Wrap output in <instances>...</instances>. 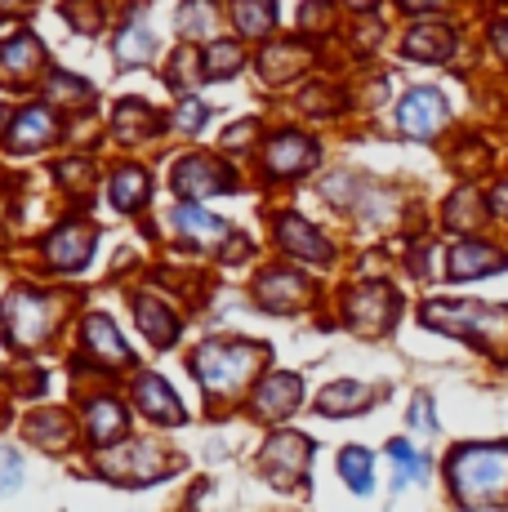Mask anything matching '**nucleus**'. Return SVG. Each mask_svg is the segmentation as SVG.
Returning a JSON list of instances; mask_svg holds the SVG:
<instances>
[{
	"label": "nucleus",
	"instance_id": "dca6fc26",
	"mask_svg": "<svg viewBox=\"0 0 508 512\" xmlns=\"http://www.w3.org/2000/svg\"><path fill=\"white\" fill-rule=\"evenodd\" d=\"M406 58H419V63H442V58L455 54V32L446 23H419L406 32Z\"/></svg>",
	"mask_w": 508,
	"mask_h": 512
},
{
	"label": "nucleus",
	"instance_id": "cd10ccee",
	"mask_svg": "<svg viewBox=\"0 0 508 512\" xmlns=\"http://www.w3.org/2000/svg\"><path fill=\"white\" fill-rule=\"evenodd\" d=\"M27 437L41 441V446H50V450H58V446H67V441H72V419H67L63 410L32 415V419H27Z\"/></svg>",
	"mask_w": 508,
	"mask_h": 512
},
{
	"label": "nucleus",
	"instance_id": "1a4fd4ad",
	"mask_svg": "<svg viewBox=\"0 0 508 512\" xmlns=\"http://www.w3.org/2000/svg\"><path fill=\"white\" fill-rule=\"evenodd\" d=\"M312 161H317V143L295 130H281L277 139L268 143V152H263V170H268L272 179H295V174L312 170Z\"/></svg>",
	"mask_w": 508,
	"mask_h": 512
},
{
	"label": "nucleus",
	"instance_id": "ea45409f",
	"mask_svg": "<svg viewBox=\"0 0 508 512\" xmlns=\"http://www.w3.org/2000/svg\"><path fill=\"white\" fill-rule=\"evenodd\" d=\"M491 45L500 49V58L508 63V18H504V23H495V27H491Z\"/></svg>",
	"mask_w": 508,
	"mask_h": 512
},
{
	"label": "nucleus",
	"instance_id": "f3484780",
	"mask_svg": "<svg viewBox=\"0 0 508 512\" xmlns=\"http://www.w3.org/2000/svg\"><path fill=\"white\" fill-rule=\"evenodd\" d=\"M308 299V281L299 272H263L259 277V303L272 312H290Z\"/></svg>",
	"mask_w": 508,
	"mask_h": 512
},
{
	"label": "nucleus",
	"instance_id": "5701e85b",
	"mask_svg": "<svg viewBox=\"0 0 508 512\" xmlns=\"http://www.w3.org/2000/svg\"><path fill=\"white\" fill-rule=\"evenodd\" d=\"M112 130H116V139H121V143H134V134H139V139H152V134L161 130V121L152 116L148 103H134V98H125L121 112H116Z\"/></svg>",
	"mask_w": 508,
	"mask_h": 512
},
{
	"label": "nucleus",
	"instance_id": "0eeeda50",
	"mask_svg": "<svg viewBox=\"0 0 508 512\" xmlns=\"http://www.w3.org/2000/svg\"><path fill=\"white\" fill-rule=\"evenodd\" d=\"M312 455V441L299 437V432H277V437L263 446V472H268L277 486H295L308 468Z\"/></svg>",
	"mask_w": 508,
	"mask_h": 512
},
{
	"label": "nucleus",
	"instance_id": "72a5a7b5",
	"mask_svg": "<svg viewBox=\"0 0 508 512\" xmlns=\"http://www.w3.org/2000/svg\"><path fill=\"white\" fill-rule=\"evenodd\" d=\"M116 58H121L125 67L152 58V36L148 32H134V27H130V32H121V36H116Z\"/></svg>",
	"mask_w": 508,
	"mask_h": 512
},
{
	"label": "nucleus",
	"instance_id": "f257e3e1",
	"mask_svg": "<svg viewBox=\"0 0 508 512\" xmlns=\"http://www.w3.org/2000/svg\"><path fill=\"white\" fill-rule=\"evenodd\" d=\"M446 477L464 508H500L508 504V441L459 446L446 459Z\"/></svg>",
	"mask_w": 508,
	"mask_h": 512
},
{
	"label": "nucleus",
	"instance_id": "412c9836",
	"mask_svg": "<svg viewBox=\"0 0 508 512\" xmlns=\"http://www.w3.org/2000/svg\"><path fill=\"white\" fill-rule=\"evenodd\" d=\"M370 401H375V397H370V388H361V383H348L344 379V383H330V388L321 392L317 410H321V415H361Z\"/></svg>",
	"mask_w": 508,
	"mask_h": 512
},
{
	"label": "nucleus",
	"instance_id": "a211bd4d",
	"mask_svg": "<svg viewBox=\"0 0 508 512\" xmlns=\"http://www.w3.org/2000/svg\"><path fill=\"white\" fill-rule=\"evenodd\" d=\"M174 232H179L183 241H192L197 250H210L214 241H223V236H228V223L214 219V214H205V210H197V205H179V210H174Z\"/></svg>",
	"mask_w": 508,
	"mask_h": 512
},
{
	"label": "nucleus",
	"instance_id": "473e14b6",
	"mask_svg": "<svg viewBox=\"0 0 508 512\" xmlns=\"http://www.w3.org/2000/svg\"><path fill=\"white\" fill-rule=\"evenodd\" d=\"M192 67H201V54L197 49H179V54L170 58V76H165V81H170L174 90H192L197 76H205V72H192Z\"/></svg>",
	"mask_w": 508,
	"mask_h": 512
},
{
	"label": "nucleus",
	"instance_id": "f03ea898",
	"mask_svg": "<svg viewBox=\"0 0 508 512\" xmlns=\"http://www.w3.org/2000/svg\"><path fill=\"white\" fill-rule=\"evenodd\" d=\"M424 326L442 330V334H459V339L477 343L486 357L504 361L508 357V308H495V303H424Z\"/></svg>",
	"mask_w": 508,
	"mask_h": 512
},
{
	"label": "nucleus",
	"instance_id": "aec40b11",
	"mask_svg": "<svg viewBox=\"0 0 508 512\" xmlns=\"http://www.w3.org/2000/svg\"><path fill=\"white\" fill-rule=\"evenodd\" d=\"M85 428H90V441H99V446H112V441L125 437V410L121 401L103 397V401H90V410H85Z\"/></svg>",
	"mask_w": 508,
	"mask_h": 512
},
{
	"label": "nucleus",
	"instance_id": "f704fd0d",
	"mask_svg": "<svg viewBox=\"0 0 508 512\" xmlns=\"http://www.w3.org/2000/svg\"><path fill=\"white\" fill-rule=\"evenodd\" d=\"M205 116H210V107L197 103V98H183V103L174 107V130H183V134H197L201 125H205Z\"/></svg>",
	"mask_w": 508,
	"mask_h": 512
},
{
	"label": "nucleus",
	"instance_id": "a878e982",
	"mask_svg": "<svg viewBox=\"0 0 508 512\" xmlns=\"http://www.w3.org/2000/svg\"><path fill=\"white\" fill-rule=\"evenodd\" d=\"M304 63H308V49H304V45H268V54L259 58L263 76H268L272 85H277V81H290V76H295Z\"/></svg>",
	"mask_w": 508,
	"mask_h": 512
},
{
	"label": "nucleus",
	"instance_id": "6ab92c4d",
	"mask_svg": "<svg viewBox=\"0 0 508 512\" xmlns=\"http://www.w3.org/2000/svg\"><path fill=\"white\" fill-rule=\"evenodd\" d=\"M107 201L121 214L139 210V205L148 201V174H143L139 165H121V170L112 174V183H107Z\"/></svg>",
	"mask_w": 508,
	"mask_h": 512
},
{
	"label": "nucleus",
	"instance_id": "58836bf2",
	"mask_svg": "<svg viewBox=\"0 0 508 512\" xmlns=\"http://www.w3.org/2000/svg\"><path fill=\"white\" fill-rule=\"evenodd\" d=\"M491 210L500 214V219H508V179H500V187L491 192Z\"/></svg>",
	"mask_w": 508,
	"mask_h": 512
},
{
	"label": "nucleus",
	"instance_id": "4c0bfd02",
	"mask_svg": "<svg viewBox=\"0 0 508 512\" xmlns=\"http://www.w3.org/2000/svg\"><path fill=\"white\" fill-rule=\"evenodd\" d=\"M254 139V121H246V125H232L228 134H223V147H246Z\"/></svg>",
	"mask_w": 508,
	"mask_h": 512
},
{
	"label": "nucleus",
	"instance_id": "39448f33",
	"mask_svg": "<svg viewBox=\"0 0 508 512\" xmlns=\"http://www.w3.org/2000/svg\"><path fill=\"white\" fill-rule=\"evenodd\" d=\"M446 116H451L446 98L437 90H428V85L410 90L402 103H397V125H402V134H410V139H433L446 125Z\"/></svg>",
	"mask_w": 508,
	"mask_h": 512
},
{
	"label": "nucleus",
	"instance_id": "393cba45",
	"mask_svg": "<svg viewBox=\"0 0 508 512\" xmlns=\"http://www.w3.org/2000/svg\"><path fill=\"white\" fill-rule=\"evenodd\" d=\"M482 223V192H477L473 183H464L459 192H451V201H446V228L455 232H468Z\"/></svg>",
	"mask_w": 508,
	"mask_h": 512
},
{
	"label": "nucleus",
	"instance_id": "9b49d317",
	"mask_svg": "<svg viewBox=\"0 0 508 512\" xmlns=\"http://www.w3.org/2000/svg\"><path fill=\"white\" fill-rule=\"evenodd\" d=\"M277 245L281 250H290L295 259H308V263H326L330 259V241L312 228L308 219H299V214H281L277 219Z\"/></svg>",
	"mask_w": 508,
	"mask_h": 512
},
{
	"label": "nucleus",
	"instance_id": "7ed1b4c3",
	"mask_svg": "<svg viewBox=\"0 0 508 512\" xmlns=\"http://www.w3.org/2000/svg\"><path fill=\"white\" fill-rule=\"evenodd\" d=\"M263 357L268 352L259 348V343H241V339H214L205 343L197 352V361H192V370H197L205 397L223 401V397H237L241 388L250 383V374L263 366Z\"/></svg>",
	"mask_w": 508,
	"mask_h": 512
},
{
	"label": "nucleus",
	"instance_id": "e433bc0d",
	"mask_svg": "<svg viewBox=\"0 0 508 512\" xmlns=\"http://www.w3.org/2000/svg\"><path fill=\"white\" fill-rule=\"evenodd\" d=\"M410 428L415 432H437V419H433V397H428V392H419L415 401H410Z\"/></svg>",
	"mask_w": 508,
	"mask_h": 512
},
{
	"label": "nucleus",
	"instance_id": "2f4dec72",
	"mask_svg": "<svg viewBox=\"0 0 508 512\" xmlns=\"http://www.w3.org/2000/svg\"><path fill=\"white\" fill-rule=\"evenodd\" d=\"M232 18H237L241 36H268L272 23H277V9L272 5H237L232 9Z\"/></svg>",
	"mask_w": 508,
	"mask_h": 512
},
{
	"label": "nucleus",
	"instance_id": "4468645a",
	"mask_svg": "<svg viewBox=\"0 0 508 512\" xmlns=\"http://www.w3.org/2000/svg\"><path fill=\"white\" fill-rule=\"evenodd\" d=\"M134 401H139V410L152 423H179L183 419L179 397H174V388L161 379V374H139V383H134Z\"/></svg>",
	"mask_w": 508,
	"mask_h": 512
},
{
	"label": "nucleus",
	"instance_id": "7c9ffc66",
	"mask_svg": "<svg viewBox=\"0 0 508 512\" xmlns=\"http://www.w3.org/2000/svg\"><path fill=\"white\" fill-rule=\"evenodd\" d=\"M36 63H41V45H36L32 36H18V41L0 45V67H5V76H14V81H23Z\"/></svg>",
	"mask_w": 508,
	"mask_h": 512
},
{
	"label": "nucleus",
	"instance_id": "c85d7f7f",
	"mask_svg": "<svg viewBox=\"0 0 508 512\" xmlns=\"http://www.w3.org/2000/svg\"><path fill=\"white\" fill-rule=\"evenodd\" d=\"M388 455L397 459V472H393V486H397V490H402V486H415V481H424L428 459L419 455V450L410 446L406 437H393V441H388Z\"/></svg>",
	"mask_w": 508,
	"mask_h": 512
},
{
	"label": "nucleus",
	"instance_id": "4be33fe9",
	"mask_svg": "<svg viewBox=\"0 0 508 512\" xmlns=\"http://www.w3.org/2000/svg\"><path fill=\"white\" fill-rule=\"evenodd\" d=\"M85 348L99 352V361L107 357L112 366H125V361H130V348H125V339L116 334V326L107 317H90V321H85Z\"/></svg>",
	"mask_w": 508,
	"mask_h": 512
},
{
	"label": "nucleus",
	"instance_id": "a19ab883",
	"mask_svg": "<svg viewBox=\"0 0 508 512\" xmlns=\"http://www.w3.org/2000/svg\"><path fill=\"white\" fill-rule=\"evenodd\" d=\"M0 125H5V107H0Z\"/></svg>",
	"mask_w": 508,
	"mask_h": 512
},
{
	"label": "nucleus",
	"instance_id": "20e7f679",
	"mask_svg": "<svg viewBox=\"0 0 508 512\" xmlns=\"http://www.w3.org/2000/svg\"><path fill=\"white\" fill-rule=\"evenodd\" d=\"M5 334L9 343H18V348H32V343H41L45 334H50V299H45L41 290H14L5 303Z\"/></svg>",
	"mask_w": 508,
	"mask_h": 512
},
{
	"label": "nucleus",
	"instance_id": "9d476101",
	"mask_svg": "<svg viewBox=\"0 0 508 512\" xmlns=\"http://www.w3.org/2000/svg\"><path fill=\"white\" fill-rule=\"evenodd\" d=\"M299 401H304V383H299V374H268V379L254 388L250 410L259 419H286Z\"/></svg>",
	"mask_w": 508,
	"mask_h": 512
},
{
	"label": "nucleus",
	"instance_id": "ddd939ff",
	"mask_svg": "<svg viewBox=\"0 0 508 512\" xmlns=\"http://www.w3.org/2000/svg\"><path fill=\"white\" fill-rule=\"evenodd\" d=\"M54 112L50 107H23V112L14 116V125H9V134H5V143H9V152H36V147H45L54 139Z\"/></svg>",
	"mask_w": 508,
	"mask_h": 512
},
{
	"label": "nucleus",
	"instance_id": "c756f323",
	"mask_svg": "<svg viewBox=\"0 0 508 512\" xmlns=\"http://www.w3.org/2000/svg\"><path fill=\"white\" fill-rule=\"evenodd\" d=\"M241 63H246V49H241V41H210V49L201 54V72L205 76H232L241 72Z\"/></svg>",
	"mask_w": 508,
	"mask_h": 512
},
{
	"label": "nucleus",
	"instance_id": "423d86ee",
	"mask_svg": "<svg viewBox=\"0 0 508 512\" xmlns=\"http://www.w3.org/2000/svg\"><path fill=\"white\" fill-rule=\"evenodd\" d=\"M344 308H348V321H353L357 330L379 334V330L393 326V317H397V294L388 290L384 281H370V285H357V290L348 294Z\"/></svg>",
	"mask_w": 508,
	"mask_h": 512
},
{
	"label": "nucleus",
	"instance_id": "bb28decb",
	"mask_svg": "<svg viewBox=\"0 0 508 512\" xmlns=\"http://www.w3.org/2000/svg\"><path fill=\"white\" fill-rule=\"evenodd\" d=\"M339 477H344L357 495H370V490H375V459H370V450L348 446L344 455H339Z\"/></svg>",
	"mask_w": 508,
	"mask_h": 512
},
{
	"label": "nucleus",
	"instance_id": "6e6552de",
	"mask_svg": "<svg viewBox=\"0 0 508 512\" xmlns=\"http://www.w3.org/2000/svg\"><path fill=\"white\" fill-rule=\"evenodd\" d=\"M170 187L179 196H214V192H232V170H223L210 156H183L170 170Z\"/></svg>",
	"mask_w": 508,
	"mask_h": 512
},
{
	"label": "nucleus",
	"instance_id": "c9c22d12",
	"mask_svg": "<svg viewBox=\"0 0 508 512\" xmlns=\"http://www.w3.org/2000/svg\"><path fill=\"white\" fill-rule=\"evenodd\" d=\"M18 486H23V459H18V450L0 446V495H9Z\"/></svg>",
	"mask_w": 508,
	"mask_h": 512
},
{
	"label": "nucleus",
	"instance_id": "b1692460",
	"mask_svg": "<svg viewBox=\"0 0 508 512\" xmlns=\"http://www.w3.org/2000/svg\"><path fill=\"white\" fill-rule=\"evenodd\" d=\"M134 312H139V326H143V334H148L156 348L174 343V334H179V326H174V312L165 308V303H156V299H139V303H134Z\"/></svg>",
	"mask_w": 508,
	"mask_h": 512
},
{
	"label": "nucleus",
	"instance_id": "2eb2a0df",
	"mask_svg": "<svg viewBox=\"0 0 508 512\" xmlns=\"http://www.w3.org/2000/svg\"><path fill=\"white\" fill-rule=\"evenodd\" d=\"M90 250H94V232L85 228V223H67V228H58L50 241H45L50 263L54 268H67V272L81 268V263L90 259Z\"/></svg>",
	"mask_w": 508,
	"mask_h": 512
},
{
	"label": "nucleus",
	"instance_id": "f8f14e48",
	"mask_svg": "<svg viewBox=\"0 0 508 512\" xmlns=\"http://www.w3.org/2000/svg\"><path fill=\"white\" fill-rule=\"evenodd\" d=\"M508 259L495 245H482V241H464L451 250V259H446V272H451V281H468V277H491V272H504Z\"/></svg>",
	"mask_w": 508,
	"mask_h": 512
}]
</instances>
